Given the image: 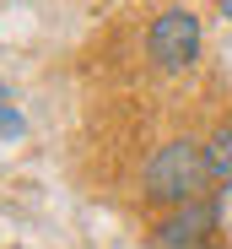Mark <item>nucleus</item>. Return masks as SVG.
<instances>
[{"mask_svg":"<svg viewBox=\"0 0 232 249\" xmlns=\"http://www.w3.org/2000/svg\"><path fill=\"white\" fill-rule=\"evenodd\" d=\"M205 184H211L205 141H189V136L162 141L157 152L146 157V174H140V190H146L151 206H184V200H200Z\"/></svg>","mask_w":232,"mask_h":249,"instance_id":"1","label":"nucleus"},{"mask_svg":"<svg viewBox=\"0 0 232 249\" xmlns=\"http://www.w3.org/2000/svg\"><path fill=\"white\" fill-rule=\"evenodd\" d=\"M221 212H216V200H184V206H168V217L151 228V244L157 249H200L211 233H216Z\"/></svg>","mask_w":232,"mask_h":249,"instance_id":"3","label":"nucleus"},{"mask_svg":"<svg viewBox=\"0 0 232 249\" xmlns=\"http://www.w3.org/2000/svg\"><path fill=\"white\" fill-rule=\"evenodd\" d=\"M22 130H27V119L16 114V103L6 98V87H0V141H16Z\"/></svg>","mask_w":232,"mask_h":249,"instance_id":"5","label":"nucleus"},{"mask_svg":"<svg viewBox=\"0 0 232 249\" xmlns=\"http://www.w3.org/2000/svg\"><path fill=\"white\" fill-rule=\"evenodd\" d=\"M200 44H205V33H200V17L195 11H184V6H168L157 11V22L146 27V54L157 71H189L200 60Z\"/></svg>","mask_w":232,"mask_h":249,"instance_id":"2","label":"nucleus"},{"mask_svg":"<svg viewBox=\"0 0 232 249\" xmlns=\"http://www.w3.org/2000/svg\"><path fill=\"white\" fill-rule=\"evenodd\" d=\"M216 6H221V17H227V22H232V0H216Z\"/></svg>","mask_w":232,"mask_h":249,"instance_id":"6","label":"nucleus"},{"mask_svg":"<svg viewBox=\"0 0 232 249\" xmlns=\"http://www.w3.org/2000/svg\"><path fill=\"white\" fill-rule=\"evenodd\" d=\"M205 168H211V184H232V119H221L205 136Z\"/></svg>","mask_w":232,"mask_h":249,"instance_id":"4","label":"nucleus"}]
</instances>
